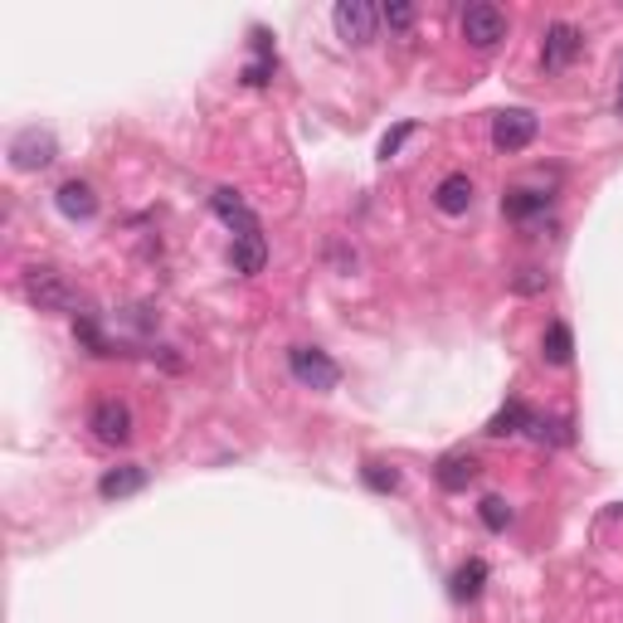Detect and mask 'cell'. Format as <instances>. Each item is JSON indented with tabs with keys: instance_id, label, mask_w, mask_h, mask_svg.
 <instances>
[{
	"instance_id": "cell-1",
	"label": "cell",
	"mask_w": 623,
	"mask_h": 623,
	"mask_svg": "<svg viewBox=\"0 0 623 623\" xmlns=\"http://www.w3.org/2000/svg\"><path fill=\"white\" fill-rule=\"evenodd\" d=\"M25 297L35 303L39 312H74L78 317V307H83V293L74 283H69L59 268H25Z\"/></svg>"
},
{
	"instance_id": "cell-2",
	"label": "cell",
	"mask_w": 623,
	"mask_h": 623,
	"mask_svg": "<svg viewBox=\"0 0 623 623\" xmlns=\"http://www.w3.org/2000/svg\"><path fill=\"white\" fill-rule=\"evenodd\" d=\"M288 370H293L297 386L321 390V394L341 386V366H337V361H331L321 346H293V351H288Z\"/></svg>"
},
{
	"instance_id": "cell-3",
	"label": "cell",
	"mask_w": 623,
	"mask_h": 623,
	"mask_svg": "<svg viewBox=\"0 0 623 623\" xmlns=\"http://www.w3.org/2000/svg\"><path fill=\"white\" fill-rule=\"evenodd\" d=\"M331 25H337V35L346 39L351 49H366L380 29V10L370 5V0H341V5L331 10Z\"/></svg>"
},
{
	"instance_id": "cell-4",
	"label": "cell",
	"mask_w": 623,
	"mask_h": 623,
	"mask_svg": "<svg viewBox=\"0 0 623 623\" xmlns=\"http://www.w3.org/2000/svg\"><path fill=\"white\" fill-rule=\"evenodd\" d=\"M536 132H541V118H536L532 108H502L492 118V147L497 151H526L536 142Z\"/></svg>"
},
{
	"instance_id": "cell-5",
	"label": "cell",
	"mask_w": 623,
	"mask_h": 623,
	"mask_svg": "<svg viewBox=\"0 0 623 623\" xmlns=\"http://www.w3.org/2000/svg\"><path fill=\"white\" fill-rule=\"evenodd\" d=\"M459 29H463V39L473 49H497L506 39V15L497 5H487V0H473V5L463 10Z\"/></svg>"
},
{
	"instance_id": "cell-6",
	"label": "cell",
	"mask_w": 623,
	"mask_h": 623,
	"mask_svg": "<svg viewBox=\"0 0 623 623\" xmlns=\"http://www.w3.org/2000/svg\"><path fill=\"white\" fill-rule=\"evenodd\" d=\"M54 156H59V142L45 127H25L10 137V166L15 171H45V166H54Z\"/></svg>"
},
{
	"instance_id": "cell-7",
	"label": "cell",
	"mask_w": 623,
	"mask_h": 623,
	"mask_svg": "<svg viewBox=\"0 0 623 623\" xmlns=\"http://www.w3.org/2000/svg\"><path fill=\"white\" fill-rule=\"evenodd\" d=\"M88 429L98 443H108V449H122V443L132 439V410L122 400H98L88 414Z\"/></svg>"
},
{
	"instance_id": "cell-8",
	"label": "cell",
	"mask_w": 623,
	"mask_h": 623,
	"mask_svg": "<svg viewBox=\"0 0 623 623\" xmlns=\"http://www.w3.org/2000/svg\"><path fill=\"white\" fill-rule=\"evenodd\" d=\"M579 49H585V35H579L575 25H565V20L546 25V39H541V64L546 69H570L579 59Z\"/></svg>"
},
{
	"instance_id": "cell-9",
	"label": "cell",
	"mask_w": 623,
	"mask_h": 623,
	"mask_svg": "<svg viewBox=\"0 0 623 623\" xmlns=\"http://www.w3.org/2000/svg\"><path fill=\"white\" fill-rule=\"evenodd\" d=\"M210 210L220 215L224 224H230L234 239H239V234H258V230H264V220H258V215L248 210V200H244L239 191H230V185H220V191L210 195Z\"/></svg>"
},
{
	"instance_id": "cell-10",
	"label": "cell",
	"mask_w": 623,
	"mask_h": 623,
	"mask_svg": "<svg viewBox=\"0 0 623 623\" xmlns=\"http://www.w3.org/2000/svg\"><path fill=\"white\" fill-rule=\"evenodd\" d=\"M433 482L443 487V492H467V487L477 482V459L473 453H443L439 463H433Z\"/></svg>"
},
{
	"instance_id": "cell-11",
	"label": "cell",
	"mask_w": 623,
	"mask_h": 623,
	"mask_svg": "<svg viewBox=\"0 0 623 623\" xmlns=\"http://www.w3.org/2000/svg\"><path fill=\"white\" fill-rule=\"evenodd\" d=\"M147 487V467L142 463H122V467H108V473L98 477V497L102 502H118V497H132Z\"/></svg>"
},
{
	"instance_id": "cell-12",
	"label": "cell",
	"mask_w": 623,
	"mask_h": 623,
	"mask_svg": "<svg viewBox=\"0 0 623 623\" xmlns=\"http://www.w3.org/2000/svg\"><path fill=\"white\" fill-rule=\"evenodd\" d=\"M433 205H439L443 215H467V210H473V175L449 171L439 181V191H433Z\"/></svg>"
},
{
	"instance_id": "cell-13",
	"label": "cell",
	"mask_w": 623,
	"mask_h": 623,
	"mask_svg": "<svg viewBox=\"0 0 623 623\" xmlns=\"http://www.w3.org/2000/svg\"><path fill=\"white\" fill-rule=\"evenodd\" d=\"M54 205H59V215H69V220H93V215H98V195H93L88 181H64L54 191Z\"/></svg>"
},
{
	"instance_id": "cell-14",
	"label": "cell",
	"mask_w": 623,
	"mask_h": 623,
	"mask_svg": "<svg viewBox=\"0 0 623 623\" xmlns=\"http://www.w3.org/2000/svg\"><path fill=\"white\" fill-rule=\"evenodd\" d=\"M482 585H487V560L482 555H467L459 570H453V579H449V595L459 599V604H473L477 595H482Z\"/></svg>"
},
{
	"instance_id": "cell-15",
	"label": "cell",
	"mask_w": 623,
	"mask_h": 623,
	"mask_svg": "<svg viewBox=\"0 0 623 623\" xmlns=\"http://www.w3.org/2000/svg\"><path fill=\"white\" fill-rule=\"evenodd\" d=\"M230 264H234V273H264V264H268V239L264 230L258 234H239L234 239V248H230Z\"/></svg>"
},
{
	"instance_id": "cell-16",
	"label": "cell",
	"mask_w": 623,
	"mask_h": 623,
	"mask_svg": "<svg viewBox=\"0 0 623 623\" xmlns=\"http://www.w3.org/2000/svg\"><path fill=\"white\" fill-rule=\"evenodd\" d=\"M502 210H506V220L526 224V220H536V215L550 210V195L546 191H526V185H512V191L502 195Z\"/></svg>"
},
{
	"instance_id": "cell-17",
	"label": "cell",
	"mask_w": 623,
	"mask_h": 623,
	"mask_svg": "<svg viewBox=\"0 0 623 623\" xmlns=\"http://www.w3.org/2000/svg\"><path fill=\"white\" fill-rule=\"evenodd\" d=\"M532 414L536 410H526V404L522 400H506L502 404V410H497L492 414V419H487V439H506V433H526V429H532Z\"/></svg>"
},
{
	"instance_id": "cell-18",
	"label": "cell",
	"mask_w": 623,
	"mask_h": 623,
	"mask_svg": "<svg viewBox=\"0 0 623 623\" xmlns=\"http://www.w3.org/2000/svg\"><path fill=\"white\" fill-rule=\"evenodd\" d=\"M541 356L550 366H570L575 361V331H570V321H550L541 337Z\"/></svg>"
},
{
	"instance_id": "cell-19",
	"label": "cell",
	"mask_w": 623,
	"mask_h": 623,
	"mask_svg": "<svg viewBox=\"0 0 623 623\" xmlns=\"http://www.w3.org/2000/svg\"><path fill=\"white\" fill-rule=\"evenodd\" d=\"M477 516H482L487 532H506L512 526V506L502 502V497H482V506H477Z\"/></svg>"
},
{
	"instance_id": "cell-20",
	"label": "cell",
	"mask_w": 623,
	"mask_h": 623,
	"mask_svg": "<svg viewBox=\"0 0 623 623\" xmlns=\"http://www.w3.org/2000/svg\"><path fill=\"white\" fill-rule=\"evenodd\" d=\"M361 482H366L370 492H394V487H400V473L386 467V463H366L361 467Z\"/></svg>"
},
{
	"instance_id": "cell-21",
	"label": "cell",
	"mask_w": 623,
	"mask_h": 623,
	"mask_svg": "<svg viewBox=\"0 0 623 623\" xmlns=\"http://www.w3.org/2000/svg\"><path fill=\"white\" fill-rule=\"evenodd\" d=\"M278 74V54H254V64H244V83L248 88H264V83H273Z\"/></svg>"
},
{
	"instance_id": "cell-22",
	"label": "cell",
	"mask_w": 623,
	"mask_h": 623,
	"mask_svg": "<svg viewBox=\"0 0 623 623\" xmlns=\"http://www.w3.org/2000/svg\"><path fill=\"white\" fill-rule=\"evenodd\" d=\"M380 20H386L394 35H410V29H414V5H404V0H390V5L380 10Z\"/></svg>"
},
{
	"instance_id": "cell-23",
	"label": "cell",
	"mask_w": 623,
	"mask_h": 623,
	"mask_svg": "<svg viewBox=\"0 0 623 623\" xmlns=\"http://www.w3.org/2000/svg\"><path fill=\"white\" fill-rule=\"evenodd\" d=\"M512 288H516V293H522V297H532V293H546V288H550V278L541 273V268H522V273L512 278Z\"/></svg>"
},
{
	"instance_id": "cell-24",
	"label": "cell",
	"mask_w": 623,
	"mask_h": 623,
	"mask_svg": "<svg viewBox=\"0 0 623 623\" xmlns=\"http://www.w3.org/2000/svg\"><path fill=\"white\" fill-rule=\"evenodd\" d=\"M410 137H414V122H400V127H394V132H386V142H380V161H390V156L400 151Z\"/></svg>"
},
{
	"instance_id": "cell-25",
	"label": "cell",
	"mask_w": 623,
	"mask_h": 623,
	"mask_svg": "<svg viewBox=\"0 0 623 623\" xmlns=\"http://www.w3.org/2000/svg\"><path fill=\"white\" fill-rule=\"evenodd\" d=\"M619 118H623V78H619Z\"/></svg>"
}]
</instances>
